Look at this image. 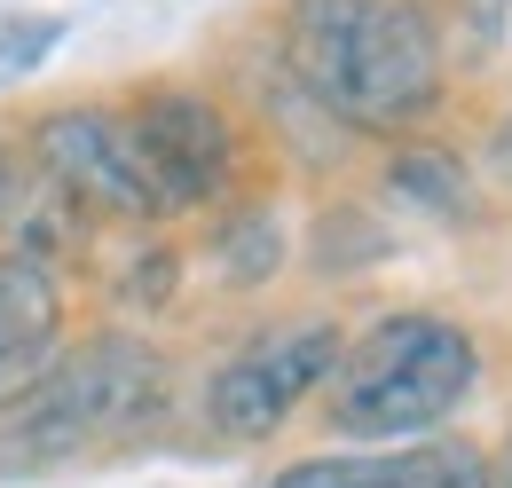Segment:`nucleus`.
Masks as SVG:
<instances>
[{
	"label": "nucleus",
	"mask_w": 512,
	"mask_h": 488,
	"mask_svg": "<svg viewBox=\"0 0 512 488\" xmlns=\"http://www.w3.org/2000/svg\"><path fill=\"white\" fill-rule=\"evenodd\" d=\"M276 63L308 87L347 134H418L442 111L449 48L418 0H284Z\"/></svg>",
	"instance_id": "obj_1"
},
{
	"label": "nucleus",
	"mask_w": 512,
	"mask_h": 488,
	"mask_svg": "<svg viewBox=\"0 0 512 488\" xmlns=\"http://www.w3.org/2000/svg\"><path fill=\"white\" fill-rule=\"evenodd\" d=\"M174 370L142 331H87L40 370V386L0 410V473H64L103 449H127L166 418Z\"/></svg>",
	"instance_id": "obj_2"
},
{
	"label": "nucleus",
	"mask_w": 512,
	"mask_h": 488,
	"mask_svg": "<svg viewBox=\"0 0 512 488\" xmlns=\"http://www.w3.org/2000/svg\"><path fill=\"white\" fill-rule=\"evenodd\" d=\"M481 386V339L442 307H394L347 339L323 386V426L339 441H426Z\"/></svg>",
	"instance_id": "obj_3"
},
{
	"label": "nucleus",
	"mask_w": 512,
	"mask_h": 488,
	"mask_svg": "<svg viewBox=\"0 0 512 488\" xmlns=\"http://www.w3.org/2000/svg\"><path fill=\"white\" fill-rule=\"evenodd\" d=\"M16 150L32 158V174L64 197L71 213H87L95 229H166L182 221L166 182L150 174L142 142L127 126V103H95V95H71V103H40Z\"/></svg>",
	"instance_id": "obj_4"
},
{
	"label": "nucleus",
	"mask_w": 512,
	"mask_h": 488,
	"mask_svg": "<svg viewBox=\"0 0 512 488\" xmlns=\"http://www.w3.org/2000/svg\"><path fill=\"white\" fill-rule=\"evenodd\" d=\"M347 339H355V331H347L339 315H276V323L245 331L221 363L205 370V386H197L205 433H213V441H237V449L276 441V433L331 386Z\"/></svg>",
	"instance_id": "obj_5"
},
{
	"label": "nucleus",
	"mask_w": 512,
	"mask_h": 488,
	"mask_svg": "<svg viewBox=\"0 0 512 488\" xmlns=\"http://www.w3.org/2000/svg\"><path fill=\"white\" fill-rule=\"evenodd\" d=\"M119 103H127V126L150 158V174L166 182L174 213H213V205L245 197L253 134L229 95H213L205 79H134Z\"/></svg>",
	"instance_id": "obj_6"
},
{
	"label": "nucleus",
	"mask_w": 512,
	"mask_h": 488,
	"mask_svg": "<svg viewBox=\"0 0 512 488\" xmlns=\"http://www.w3.org/2000/svg\"><path fill=\"white\" fill-rule=\"evenodd\" d=\"M205 252H213L221 284H237V292L276 284V276H284V221H276V205H260V197L213 205V213H205Z\"/></svg>",
	"instance_id": "obj_7"
},
{
	"label": "nucleus",
	"mask_w": 512,
	"mask_h": 488,
	"mask_svg": "<svg viewBox=\"0 0 512 488\" xmlns=\"http://www.w3.org/2000/svg\"><path fill=\"white\" fill-rule=\"evenodd\" d=\"M64 323H71V300L56 260L0 244V339H64Z\"/></svg>",
	"instance_id": "obj_8"
},
{
	"label": "nucleus",
	"mask_w": 512,
	"mask_h": 488,
	"mask_svg": "<svg viewBox=\"0 0 512 488\" xmlns=\"http://www.w3.org/2000/svg\"><path fill=\"white\" fill-rule=\"evenodd\" d=\"M379 488H497V457L473 449V441L426 433V441H410V449H386Z\"/></svg>",
	"instance_id": "obj_9"
},
{
	"label": "nucleus",
	"mask_w": 512,
	"mask_h": 488,
	"mask_svg": "<svg viewBox=\"0 0 512 488\" xmlns=\"http://www.w3.org/2000/svg\"><path fill=\"white\" fill-rule=\"evenodd\" d=\"M386 189H394V197H410L418 213H457V205H465V166L449 158L442 142L402 134V142H394V158H386Z\"/></svg>",
	"instance_id": "obj_10"
},
{
	"label": "nucleus",
	"mask_w": 512,
	"mask_h": 488,
	"mask_svg": "<svg viewBox=\"0 0 512 488\" xmlns=\"http://www.w3.org/2000/svg\"><path fill=\"white\" fill-rule=\"evenodd\" d=\"M386 449H323V457H292L284 473H268V488H379Z\"/></svg>",
	"instance_id": "obj_11"
},
{
	"label": "nucleus",
	"mask_w": 512,
	"mask_h": 488,
	"mask_svg": "<svg viewBox=\"0 0 512 488\" xmlns=\"http://www.w3.org/2000/svg\"><path fill=\"white\" fill-rule=\"evenodd\" d=\"M127 307H166L182 292V252L174 244H158V229H142V244L127 252V268H119V284H111Z\"/></svg>",
	"instance_id": "obj_12"
},
{
	"label": "nucleus",
	"mask_w": 512,
	"mask_h": 488,
	"mask_svg": "<svg viewBox=\"0 0 512 488\" xmlns=\"http://www.w3.org/2000/svg\"><path fill=\"white\" fill-rule=\"evenodd\" d=\"M56 40H64V16H0V87L32 79L56 56Z\"/></svg>",
	"instance_id": "obj_13"
},
{
	"label": "nucleus",
	"mask_w": 512,
	"mask_h": 488,
	"mask_svg": "<svg viewBox=\"0 0 512 488\" xmlns=\"http://www.w3.org/2000/svg\"><path fill=\"white\" fill-rule=\"evenodd\" d=\"M56 355H64V339H0V410H16Z\"/></svg>",
	"instance_id": "obj_14"
},
{
	"label": "nucleus",
	"mask_w": 512,
	"mask_h": 488,
	"mask_svg": "<svg viewBox=\"0 0 512 488\" xmlns=\"http://www.w3.org/2000/svg\"><path fill=\"white\" fill-rule=\"evenodd\" d=\"M24 182H32L24 150H0V237L16 229V205H24Z\"/></svg>",
	"instance_id": "obj_15"
},
{
	"label": "nucleus",
	"mask_w": 512,
	"mask_h": 488,
	"mask_svg": "<svg viewBox=\"0 0 512 488\" xmlns=\"http://www.w3.org/2000/svg\"><path fill=\"white\" fill-rule=\"evenodd\" d=\"M497 488H512V433L497 441Z\"/></svg>",
	"instance_id": "obj_16"
},
{
	"label": "nucleus",
	"mask_w": 512,
	"mask_h": 488,
	"mask_svg": "<svg viewBox=\"0 0 512 488\" xmlns=\"http://www.w3.org/2000/svg\"><path fill=\"white\" fill-rule=\"evenodd\" d=\"M497 158L512 166V111H505V126H497Z\"/></svg>",
	"instance_id": "obj_17"
}]
</instances>
